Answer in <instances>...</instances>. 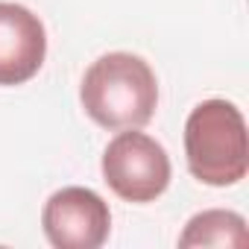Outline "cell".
I'll return each mask as SVG.
<instances>
[{
    "label": "cell",
    "instance_id": "6da1fadb",
    "mask_svg": "<svg viewBox=\"0 0 249 249\" xmlns=\"http://www.w3.org/2000/svg\"><path fill=\"white\" fill-rule=\"evenodd\" d=\"M79 103L103 129H141L159 108V79L135 53H106L85 71Z\"/></svg>",
    "mask_w": 249,
    "mask_h": 249
},
{
    "label": "cell",
    "instance_id": "7a4b0ae2",
    "mask_svg": "<svg viewBox=\"0 0 249 249\" xmlns=\"http://www.w3.org/2000/svg\"><path fill=\"white\" fill-rule=\"evenodd\" d=\"M185 159L194 179L211 188L237 185L249 170V138L240 108L229 100H202L185 123Z\"/></svg>",
    "mask_w": 249,
    "mask_h": 249
},
{
    "label": "cell",
    "instance_id": "3957f363",
    "mask_svg": "<svg viewBox=\"0 0 249 249\" xmlns=\"http://www.w3.org/2000/svg\"><path fill=\"white\" fill-rule=\"evenodd\" d=\"M103 179L120 199L144 205L167 191L170 159L156 138L138 129H120L103 153Z\"/></svg>",
    "mask_w": 249,
    "mask_h": 249
},
{
    "label": "cell",
    "instance_id": "277c9868",
    "mask_svg": "<svg viewBox=\"0 0 249 249\" xmlns=\"http://www.w3.org/2000/svg\"><path fill=\"white\" fill-rule=\"evenodd\" d=\"M41 229L56 249H97L108 240L111 211L97 191L71 185L44 202Z\"/></svg>",
    "mask_w": 249,
    "mask_h": 249
},
{
    "label": "cell",
    "instance_id": "5b68a950",
    "mask_svg": "<svg viewBox=\"0 0 249 249\" xmlns=\"http://www.w3.org/2000/svg\"><path fill=\"white\" fill-rule=\"evenodd\" d=\"M47 56V33L36 12L21 3H0V85L30 82Z\"/></svg>",
    "mask_w": 249,
    "mask_h": 249
},
{
    "label": "cell",
    "instance_id": "8992f818",
    "mask_svg": "<svg viewBox=\"0 0 249 249\" xmlns=\"http://www.w3.org/2000/svg\"><path fill=\"white\" fill-rule=\"evenodd\" d=\"M246 220L226 208L194 214L179 234V246H246Z\"/></svg>",
    "mask_w": 249,
    "mask_h": 249
}]
</instances>
